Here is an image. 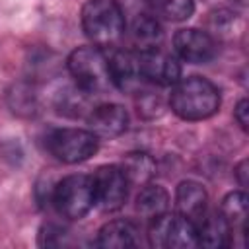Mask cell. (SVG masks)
<instances>
[{
	"label": "cell",
	"mask_w": 249,
	"mask_h": 249,
	"mask_svg": "<svg viewBox=\"0 0 249 249\" xmlns=\"http://www.w3.org/2000/svg\"><path fill=\"white\" fill-rule=\"evenodd\" d=\"M148 243L156 249H191L196 247V226L181 214L163 212L150 222Z\"/></svg>",
	"instance_id": "6"
},
{
	"label": "cell",
	"mask_w": 249,
	"mask_h": 249,
	"mask_svg": "<svg viewBox=\"0 0 249 249\" xmlns=\"http://www.w3.org/2000/svg\"><path fill=\"white\" fill-rule=\"evenodd\" d=\"M173 49L183 60L191 64H204L216 56L218 43L208 31L198 27H187L179 29L173 35Z\"/></svg>",
	"instance_id": "9"
},
{
	"label": "cell",
	"mask_w": 249,
	"mask_h": 249,
	"mask_svg": "<svg viewBox=\"0 0 249 249\" xmlns=\"http://www.w3.org/2000/svg\"><path fill=\"white\" fill-rule=\"evenodd\" d=\"M233 173H235V179H237L239 187H247V173H249L247 171V160H241Z\"/></svg>",
	"instance_id": "24"
},
{
	"label": "cell",
	"mask_w": 249,
	"mask_h": 249,
	"mask_svg": "<svg viewBox=\"0 0 249 249\" xmlns=\"http://www.w3.org/2000/svg\"><path fill=\"white\" fill-rule=\"evenodd\" d=\"M208 206V195L204 187L196 181H181L175 189V212L193 222L195 226L200 222V218L206 214Z\"/></svg>",
	"instance_id": "12"
},
{
	"label": "cell",
	"mask_w": 249,
	"mask_h": 249,
	"mask_svg": "<svg viewBox=\"0 0 249 249\" xmlns=\"http://www.w3.org/2000/svg\"><path fill=\"white\" fill-rule=\"evenodd\" d=\"M86 119L97 138H117L128 128V113L119 103H99Z\"/></svg>",
	"instance_id": "10"
},
{
	"label": "cell",
	"mask_w": 249,
	"mask_h": 249,
	"mask_svg": "<svg viewBox=\"0 0 249 249\" xmlns=\"http://www.w3.org/2000/svg\"><path fill=\"white\" fill-rule=\"evenodd\" d=\"M231 228L220 210L206 212L196 224V241L208 249H222L231 245Z\"/></svg>",
	"instance_id": "13"
},
{
	"label": "cell",
	"mask_w": 249,
	"mask_h": 249,
	"mask_svg": "<svg viewBox=\"0 0 249 249\" xmlns=\"http://www.w3.org/2000/svg\"><path fill=\"white\" fill-rule=\"evenodd\" d=\"M121 167H123V171H124L130 187L132 185H146L152 179L154 171H156L154 160L148 154H144V152H132V154H128L124 158V161L121 163Z\"/></svg>",
	"instance_id": "19"
},
{
	"label": "cell",
	"mask_w": 249,
	"mask_h": 249,
	"mask_svg": "<svg viewBox=\"0 0 249 249\" xmlns=\"http://www.w3.org/2000/svg\"><path fill=\"white\" fill-rule=\"evenodd\" d=\"M138 228L130 220H111L101 226L95 237V247L101 249H124L140 245Z\"/></svg>",
	"instance_id": "14"
},
{
	"label": "cell",
	"mask_w": 249,
	"mask_h": 249,
	"mask_svg": "<svg viewBox=\"0 0 249 249\" xmlns=\"http://www.w3.org/2000/svg\"><path fill=\"white\" fill-rule=\"evenodd\" d=\"M146 2L152 8V14L169 21L189 19L195 12V0H146Z\"/></svg>",
	"instance_id": "20"
},
{
	"label": "cell",
	"mask_w": 249,
	"mask_h": 249,
	"mask_svg": "<svg viewBox=\"0 0 249 249\" xmlns=\"http://www.w3.org/2000/svg\"><path fill=\"white\" fill-rule=\"evenodd\" d=\"M169 210V195L161 185L146 183L136 196V212L144 220H154Z\"/></svg>",
	"instance_id": "16"
},
{
	"label": "cell",
	"mask_w": 249,
	"mask_h": 249,
	"mask_svg": "<svg viewBox=\"0 0 249 249\" xmlns=\"http://www.w3.org/2000/svg\"><path fill=\"white\" fill-rule=\"evenodd\" d=\"M66 237H68L66 228L54 222H47L39 230L37 245L39 247H60V245H66Z\"/></svg>",
	"instance_id": "22"
},
{
	"label": "cell",
	"mask_w": 249,
	"mask_h": 249,
	"mask_svg": "<svg viewBox=\"0 0 249 249\" xmlns=\"http://www.w3.org/2000/svg\"><path fill=\"white\" fill-rule=\"evenodd\" d=\"M107 66L113 88L121 91H130L136 86H140L142 76L138 70V56L136 51H124V49H109L107 53Z\"/></svg>",
	"instance_id": "11"
},
{
	"label": "cell",
	"mask_w": 249,
	"mask_h": 249,
	"mask_svg": "<svg viewBox=\"0 0 249 249\" xmlns=\"http://www.w3.org/2000/svg\"><path fill=\"white\" fill-rule=\"evenodd\" d=\"M128 37L136 53H140L160 47L163 39V31L154 14H138L128 27Z\"/></svg>",
	"instance_id": "15"
},
{
	"label": "cell",
	"mask_w": 249,
	"mask_h": 249,
	"mask_svg": "<svg viewBox=\"0 0 249 249\" xmlns=\"http://www.w3.org/2000/svg\"><path fill=\"white\" fill-rule=\"evenodd\" d=\"M220 212L231 228V233L245 235V220H247V195L241 191H231L222 198Z\"/></svg>",
	"instance_id": "17"
},
{
	"label": "cell",
	"mask_w": 249,
	"mask_h": 249,
	"mask_svg": "<svg viewBox=\"0 0 249 249\" xmlns=\"http://www.w3.org/2000/svg\"><path fill=\"white\" fill-rule=\"evenodd\" d=\"M220 89L206 78L189 76L173 84L169 95L171 111L183 121H204L220 109Z\"/></svg>",
	"instance_id": "1"
},
{
	"label": "cell",
	"mask_w": 249,
	"mask_h": 249,
	"mask_svg": "<svg viewBox=\"0 0 249 249\" xmlns=\"http://www.w3.org/2000/svg\"><path fill=\"white\" fill-rule=\"evenodd\" d=\"M233 119L237 121V124L241 126V130H247V124H249V101L247 99H241L235 109H233Z\"/></svg>",
	"instance_id": "23"
},
{
	"label": "cell",
	"mask_w": 249,
	"mask_h": 249,
	"mask_svg": "<svg viewBox=\"0 0 249 249\" xmlns=\"http://www.w3.org/2000/svg\"><path fill=\"white\" fill-rule=\"evenodd\" d=\"M8 105L19 117H33L37 113V93L27 84H16L8 91Z\"/></svg>",
	"instance_id": "21"
},
{
	"label": "cell",
	"mask_w": 249,
	"mask_h": 249,
	"mask_svg": "<svg viewBox=\"0 0 249 249\" xmlns=\"http://www.w3.org/2000/svg\"><path fill=\"white\" fill-rule=\"evenodd\" d=\"M82 29L99 49H113L126 31L123 8L117 0H88L82 6Z\"/></svg>",
	"instance_id": "2"
},
{
	"label": "cell",
	"mask_w": 249,
	"mask_h": 249,
	"mask_svg": "<svg viewBox=\"0 0 249 249\" xmlns=\"http://www.w3.org/2000/svg\"><path fill=\"white\" fill-rule=\"evenodd\" d=\"M91 97H93L91 93L84 91L78 86H72L56 95V107L62 115H68V117H84V115L88 117L89 111L95 107L91 105Z\"/></svg>",
	"instance_id": "18"
},
{
	"label": "cell",
	"mask_w": 249,
	"mask_h": 249,
	"mask_svg": "<svg viewBox=\"0 0 249 249\" xmlns=\"http://www.w3.org/2000/svg\"><path fill=\"white\" fill-rule=\"evenodd\" d=\"M45 146L62 163H82L97 154L99 138L89 128H54L45 136Z\"/></svg>",
	"instance_id": "5"
},
{
	"label": "cell",
	"mask_w": 249,
	"mask_h": 249,
	"mask_svg": "<svg viewBox=\"0 0 249 249\" xmlns=\"http://www.w3.org/2000/svg\"><path fill=\"white\" fill-rule=\"evenodd\" d=\"M51 204L62 218L80 220L95 206V191L91 175L74 173L54 183L51 193Z\"/></svg>",
	"instance_id": "3"
},
{
	"label": "cell",
	"mask_w": 249,
	"mask_h": 249,
	"mask_svg": "<svg viewBox=\"0 0 249 249\" xmlns=\"http://www.w3.org/2000/svg\"><path fill=\"white\" fill-rule=\"evenodd\" d=\"M95 191V206L105 212H115L124 206L130 183L121 165H101L91 175Z\"/></svg>",
	"instance_id": "7"
},
{
	"label": "cell",
	"mask_w": 249,
	"mask_h": 249,
	"mask_svg": "<svg viewBox=\"0 0 249 249\" xmlns=\"http://www.w3.org/2000/svg\"><path fill=\"white\" fill-rule=\"evenodd\" d=\"M66 66L70 76L74 78V84L91 95L101 93L109 86H113L107 66V53L95 45L78 47L76 51H72Z\"/></svg>",
	"instance_id": "4"
},
{
	"label": "cell",
	"mask_w": 249,
	"mask_h": 249,
	"mask_svg": "<svg viewBox=\"0 0 249 249\" xmlns=\"http://www.w3.org/2000/svg\"><path fill=\"white\" fill-rule=\"evenodd\" d=\"M138 56V70L144 82L156 86H173L181 78V64L161 47L148 49L136 53Z\"/></svg>",
	"instance_id": "8"
}]
</instances>
